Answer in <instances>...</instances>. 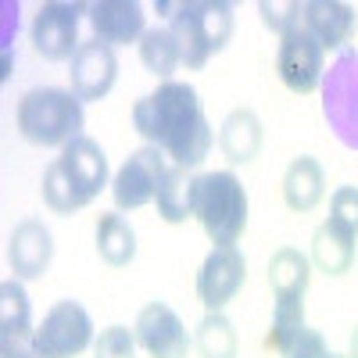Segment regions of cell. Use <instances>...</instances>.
Listing matches in <instances>:
<instances>
[{
    "label": "cell",
    "instance_id": "cell-1",
    "mask_svg": "<svg viewBox=\"0 0 358 358\" xmlns=\"http://www.w3.org/2000/svg\"><path fill=\"white\" fill-rule=\"evenodd\" d=\"M133 129L176 169H197L212 151V126L204 118L201 97L190 83H158L155 94L133 104Z\"/></svg>",
    "mask_w": 358,
    "mask_h": 358
},
{
    "label": "cell",
    "instance_id": "cell-2",
    "mask_svg": "<svg viewBox=\"0 0 358 358\" xmlns=\"http://www.w3.org/2000/svg\"><path fill=\"white\" fill-rule=\"evenodd\" d=\"M108 187V158L97 140L76 136L62 147V158H54L43 172V204L57 215H72L79 208L94 204V197Z\"/></svg>",
    "mask_w": 358,
    "mask_h": 358
},
{
    "label": "cell",
    "instance_id": "cell-3",
    "mask_svg": "<svg viewBox=\"0 0 358 358\" xmlns=\"http://www.w3.org/2000/svg\"><path fill=\"white\" fill-rule=\"evenodd\" d=\"M169 15V29L179 43L187 69H204L233 36V8L226 0H190V4H158Z\"/></svg>",
    "mask_w": 358,
    "mask_h": 358
},
{
    "label": "cell",
    "instance_id": "cell-4",
    "mask_svg": "<svg viewBox=\"0 0 358 358\" xmlns=\"http://www.w3.org/2000/svg\"><path fill=\"white\" fill-rule=\"evenodd\" d=\"M18 133L36 147H69L76 136H83V101L72 90L57 86H36L22 94L18 101Z\"/></svg>",
    "mask_w": 358,
    "mask_h": 358
},
{
    "label": "cell",
    "instance_id": "cell-5",
    "mask_svg": "<svg viewBox=\"0 0 358 358\" xmlns=\"http://www.w3.org/2000/svg\"><path fill=\"white\" fill-rule=\"evenodd\" d=\"M215 248H236L248 226V194L229 169L197 176V212H194Z\"/></svg>",
    "mask_w": 358,
    "mask_h": 358
},
{
    "label": "cell",
    "instance_id": "cell-6",
    "mask_svg": "<svg viewBox=\"0 0 358 358\" xmlns=\"http://www.w3.org/2000/svg\"><path fill=\"white\" fill-rule=\"evenodd\" d=\"M322 115L334 136L358 151V50H341L322 76Z\"/></svg>",
    "mask_w": 358,
    "mask_h": 358
},
{
    "label": "cell",
    "instance_id": "cell-7",
    "mask_svg": "<svg viewBox=\"0 0 358 358\" xmlns=\"http://www.w3.org/2000/svg\"><path fill=\"white\" fill-rule=\"evenodd\" d=\"M276 72L283 79V86L290 94H315L322 86V76H326V50L319 47V40L308 33V29L297 22L290 25L287 33L280 36V47H276Z\"/></svg>",
    "mask_w": 358,
    "mask_h": 358
},
{
    "label": "cell",
    "instance_id": "cell-8",
    "mask_svg": "<svg viewBox=\"0 0 358 358\" xmlns=\"http://www.w3.org/2000/svg\"><path fill=\"white\" fill-rule=\"evenodd\" d=\"M94 341V322L76 301H57L36 326V358H76Z\"/></svg>",
    "mask_w": 358,
    "mask_h": 358
},
{
    "label": "cell",
    "instance_id": "cell-9",
    "mask_svg": "<svg viewBox=\"0 0 358 358\" xmlns=\"http://www.w3.org/2000/svg\"><path fill=\"white\" fill-rule=\"evenodd\" d=\"M169 158L158 151V147H140L126 158V165L118 169L115 183H111V197H115V208L122 212H136V208L158 201V190L169 176Z\"/></svg>",
    "mask_w": 358,
    "mask_h": 358
},
{
    "label": "cell",
    "instance_id": "cell-10",
    "mask_svg": "<svg viewBox=\"0 0 358 358\" xmlns=\"http://www.w3.org/2000/svg\"><path fill=\"white\" fill-rule=\"evenodd\" d=\"M86 8L79 4H62V0H54V4H43L33 18V47L40 57L47 62H72L76 50L83 47L79 43V15Z\"/></svg>",
    "mask_w": 358,
    "mask_h": 358
},
{
    "label": "cell",
    "instance_id": "cell-11",
    "mask_svg": "<svg viewBox=\"0 0 358 358\" xmlns=\"http://www.w3.org/2000/svg\"><path fill=\"white\" fill-rule=\"evenodd\" d=\"M248 280V262L236 248H212L197 273V297L208 312H222Z\"/></svg>",
    "mask_w": 358,
    "mask_h": 358
},
{
    "label": "cell",
    "instance_id": "cell-12",
    "mask_svg": "<svg viewBox=\"0 0 358 358\" xmlns=\"http://www.w3.org/2000/svg\"><path fill=\"white\" fill-rule=\"evenodd\" d=\"M133 334H136V344L151 358H187V351L194 344L183 319L162 301H151V305L140 308Z\"/></svg>",
    "mask_w": 358,
    "mask_h": 358
},
{
    "label": "cell",
    "instance_id": "cell-13",
    "mask_svg": "<svg viewBox=\"0 0 358 358\" xmlns=\"http://www.w3.org/2000/svg\"><path fill=\"white\" fill-rule=\"evenodd\" d=\"M36 330L22 280L0 283V358H36Z\"/></svg>",
    "mask_w": 358,
    "mask_h": 358
},
{
    "label": "cell",
    "instance_id": "cell-14",
    "mask_svg": "<svg viewBox=\"0 0 358 358\" xmlns=\"http://www.w3.org/2000/svg\"><path fill=\"white\" fill-rule=\"evenodd\" d=\"M72 94L79 101H104L111 94V86L118 79V57L115 47L101 43V40H86L76 57H72Z\"/></svg>",
    "mask_w": 358,
    "mask_h": 358
},
{
    "label": "cell",
    "instance_id": "cell-15",
    "mask_svg": "<svg viewBox=\"0 0 358 358\" xmlns=\"http://www.w3.org/2000/svg\"><path fill=\"white\" fill-rule=\"evenodd\" d=\"M86 18L94 25V40L115 43H136L147 33V15L136 0H97L86 8Z\"/></svg>",
    "mask_w": 358,
    "mask_h": 358
},
{
    "label": "cell",
    "instance_id": "cell-16",
    "mask_svg": "<svg viewBox=\"0 0 358 358\" xmlns=\"http://www.w3.org/2000/svg\"><path fill=\"white\" fill-rule=\"evenodd\" d=\"M54 258V241L50 229L40 219H25L15 226L11 241H8V265L15 280H40Z\"/></svg>",
    "mask_w": 358,
    "mask_h": 358
},
{
    "label": "cell",
    "instance_id": "cell-17",
    "mask_svg": "<svg viewBox=\"0 0 358 358\" xmlns=\"http://www.w3.org/2000/svg\"><path fill=\"white\" fill-rule=\"evenodd\" d=\"M301 25L319 40L322 50H348L358 15L341 0H308V4H301Z\"/></svg>",
    "mask_w": 358,
    "mask_h": 358
},
{
    "label": "cell",
    "instance_id": "cell-18",
    "mask_svg": "<svg viewBox=\"0 0 358 358\" xmlns=\"http://www.w3.org/2000/svg\"><path fill=\"white\" fill-rule=\"evenodd\" d=\"M262 118L251 108H236L222 118V129H219V151L226 155L229 165H251L262 151Z\"/></svg>",
    "mask_w": 358,
    "mask_h": 358
},
{
    "label": "cell",
    "instance_id": "cell-19",
    "mask_svg": "<svg viewBox=\"0 0 358 358\" xmlns=\"http://www.w3.org/2000/svg\"><path fill=\"white\" fill-rule=\"evenodd\" d=\"M355 229H348L344 222L337 219H326L315 236H312V262L319 273L326 276H344L351 273V265H355Z\"/></svg>",
    "mask_w": 358,
    "mask_h": 358
},
{
    "label": "cell",
    "instance_id": "cell-20",
    "mask_svg": "<svg viewBox=\"0 0 358 358\" xmlns=\"http://www.w3.org/2000/svg\"><path fill=\"white\" fill-rule=\"evenodd\" d=\"M326 197V176L322 165L308 155L294 158L283 172V201L290 212H312V208Z\"/></svg>",
    "mask_w": 358,
    "mask_h": 358
},
{
    "label": "cell",
    "instance_id": "cell-21",
    "mask_svg": "<svg viewBox=\"0 0 358 358\" xmlns=\"http://www.w3.org/2000/svg\"><path fill=\"white\" fill-rule=\"evenodd\" d=\"M308 280H312V262L301 251L280 248L268 258V287H273L276 301H305Z\"/></svg>",
    "mask_w": 358,
    "mask_h": 358
},
{
    "label": "cell",
    "instance_id": "cell-22",
    "mask_svg": "<svg viewBox=\"0 0 358 358\" xmlns=\"http://www.w3.org/2000/svg\"><path fill=\"white\" fill-rule=\"evenodd\" d=\"M197 212V179L187 176V169H169L165 183L158 190V215L169 226H183Z\"/></svg>",
    "mask_w": 358,
    "mask_h": 358
},
{
    "label": "cell",
    "instance_id": "cell-23",
    "mask_svg": "<svg viewBox=\"0 0 358 358\" xmlns=\"http://www.w3.org/2000/svg\"><path fill=\"white\" fill-rule=\"evenodd\" d=\"M97 255L111 268H126L136 258V233H133V226L122 215L104 212L97 219Z\"/></svg>",
    "mask_w": 358,
    "mask_h": 358
},
{
    "label": "cell",
    "instance_id": "cell-24",
    "mask_svg": "<svg viewBox=\"0 0 358 358\" xmlns=\"http://www.w3.org/2000/svg\"><path fill=\"white\" fill-rule=\"evenodd\" d=\"M140 62L147 72H155L162 83H169V76L183 65V54H179L172 29H147L140 40Z\"/></svg>",
    "mask_w": 358,
    "mask_h": 358
},
{
    "label": "cell",
    "instance_id": "cell-25",
    "mask_svg": "<svg viewBox=\"0 0 358 358\" xmlns=\"http://www.w3.org/2000/svg\"><path fill=\"white\" fill-rule=\"evenodd\" d=\"M194 348L201 358H236V330L233 322L222 315V312H208L201 322H197V334H194Z\"/></svg>",
    "mask_w": 358,
    "mask_h": 358
},
{
    "label": "cell",
    "instance_id": "cell-26",
    "mask_svg": "<svg viewBox=\"0 0 358 358\" xmlns=\"http://www.w3.org/2000/svg\"><path fill=\"white\" fill-rule=\"evenodd\" d=\"M305 326V301H276V312H273V326H268V337L265 344L268 348H280L294 330H301Z\"/></svg>",
    "mask_w": 358,
    "mask_h": 358
},
{
    "label": "cell",
    "instance_id": "cell-27",
    "mask_svg": "<svg viewBox=\"0 0 358 358\" xmlns=\"http://www.w3.org/2000/svg\"><path fill=\"white\" fill-rule=\"evenodd\" d=\"M276 351H280L283 358H330V355H334L330 348H326L322 334H319V330H308V326L294 330Z\"/></svg>",
    "mask_w": 358,
    "mask_h": 358
},
{
    "label": "cell",
    "instance_id": "cell-28",
    "mask_svg": "<svg viewBox=\"0 0 358 358\" xmlns=\"http://www.w3.org/2000/svg\"><path fill=\"white\" fill-rule=\"evenodd\" d=\"M94 358H136V334L126 326H108L94 344Z\"/></svg>",
    "mask_w": 358,
    "mask_h": 358
},
{
    "label": "cell",
    "instance_id": "cell-29",
    "mask_svg": "<svg viewBox=\"0 0 358 358\" xmlns=\"http://www.w3.org/2000/svg\"><path fill=\"white\" fill-rule=\"evenodd\" d=\"M258 11H262V22L273 29V33H280V36L287 33L290 25L301 22V4H297V0H287V4H273V0H262Z\"/></svg>",
    "mask_w": 358,
    "mask_h": 358
},
{
    "label": "cell",
    "instance_id": "cell-30",
    "mask_svg": "<svg viewBox=\"0 0 358 358\" xmlns=\"http://www.w3.org/2000/svg\"><path fill=\"white\" fill-rule=\"evenodd\" d=\"M330 219L358 233V187H337L330 197Z\"/></svg>",
    "mask_w": 358,
    "mask_h": 358
},
{
    "label": "cell",
    "instance_id": "cell-31",
    "mask_svg": "<svg viewBox=\"0 0 358 358\" xmlns=\"http://www.w3.org/2000/svg\"><path fill=\"white\" fill-rule=\"evenodd\" d=\"M348 358H358V326H355V334H351V355Z\"/></svg>",
    "mask_w": 358,
    "mask_h": 358
},
{
    "label": "cell",
    "instance_id": "cell-32",
    "mask_svg": "<svg viewBox=\"0 0 358 358\" xmlns=\"http://www.w3.org/2000/svg\"><path fill=\"white\" fill-rule=\"evenodd\" d=\"M330 358H348V355H330Z\"/></svg>",
    "mask_w": 358,
    "mask_h": 358
}]
</instances>
